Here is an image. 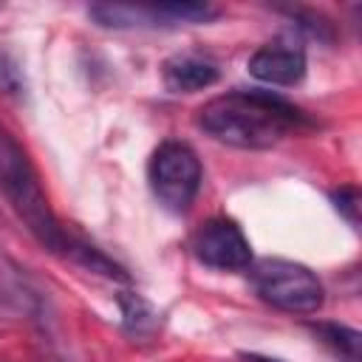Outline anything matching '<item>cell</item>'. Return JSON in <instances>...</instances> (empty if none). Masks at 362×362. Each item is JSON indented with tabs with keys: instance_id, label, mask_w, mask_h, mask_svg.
I'll return each instance as SVG.
<instances>
[{
	"instance_id": "cell-1",
	"label": "cell",
	"mask_w": 362,
	"mask_h": 362,
	"mask_svg": "<svg viewBox=\"0 0 362 362\" xmlns=\"http://www.w3.org/2000/svg\"><path fill=\"white\" fill-rule=\"evenodd\" d=\"M305 124V113L272 90H226L198 110V127L221 144L269 150Z\"/></svg>"
},
{
	"instance_id": "cell-2",
	"label": "cell",
	"mask_w": 362,
	"mask_h": 362,
	"mask_svg": "<svg viewBox=\"0 0 362 362\" xmlns=\"http://www.w3.org/2000/svg\"><path fill=\"white\" fill-rule=\"evenodd\" d=\"M0 192L6 195L17 218L25 223V229L37 238V243H42L54 255L68 257L74 235L54 215L28 153L3 124H0Z\"/></svg>"
},
{
	"instance_id": "cell-3",
	"label": "cell",
	"mask_w": 362,
	"mask_h": 362,
	"mask_svg": "<svg viewBox=\"0 0 362 362\" xmlns=\"http://www.w3.org/2000/svg\"><path fill=\"white\" fill-rule=\"evenodd\" d=\"M255 294L286 314H317L325 303V288L320 277L294 260L263 257L249 269Z\"/></svg>"
},
{
	"instance_id": "cell-4",
	"label": "cell",
	"mask_w": 362,
	"mask_h": 362,
	"mask_svg": "<svg viewBox=\"0 0 362 362\" xmlns=\"http://www.w3.org/2000/svg\"><path fill=\"white\" fill-rule=\"evenodd\" d=\"M147 178H150V189H153L156 201L164 209L181 215L192 206V201L201 189L204 170H201L198 153L189 144L170 139V141L158 144L156 153L150 156Z\"/></svg>"
},
{
	"instance_id": "cell-5",
	"label": "cell",
	"mask_w": 362,
	"mask_h": 362,
	"mask_svg": "<svg viewBox=\"0 0 362 362\" xmlns=\"http://www.w3.org/2000/svg\"><path fill=\"white\" fill-rule=\"evenodd\" d=\"M88 14L105 28H173L189 23H209L221 11L209 3H153V6H124V3H96Z\"/></svg>"
},
{
	"instance_id": "cell-6",
	"label": "cell",
	"mask_w": 362,
	"mask_h": 362,
	"mask_svg": "<svg viewBox=\"0 0 362 362\" xmlns=\"http://www.w3.org/2000/svg\"><path fill=\"white\" fill-rule=\"evenodd\" d=\"M192 255L218 272H240L252 266V246L232 218H209L192 235Z\"/></svg>"
},
{
	"instance_id": "cell-7",
	"label": "cell",
	"mask_w": 362,
	"mask_h": 362,
	"mask_svg": "<svg viewBox=\"0 0 362 362\" xmlns=\"http://www.w3.org/2000/svg\"><path fill=\"white\" fill-rule=\"evenodd\" d=\"M305 48L300 45V40L288 37V34H280L269 42H263L246 62L249 74L257 79V82H266V85H277V88H288V85H297L303 76H305Z\"/></svg>"
},
{
	"instance_id": "cell-8",
	"label": "cell",
	"mask_w": 362,
	"mask_h": 362,
	"mask_svg": "<svg viewBox=\"0 0 362 362\" xmlns=\"http://www.w3.org/2000/svg\"><path fill=\"white\" fill-rule=\"evenodd\" d=\"M164 85L173 93H195L218 82V62L204 54H175L161 68Z\"/></svg>"
},
{
	"instance_id": "cell-9",
	"label": "cell",
	"mask_w": 362,
	"mask_h": 362,
	"mask_svg": "<svg viewBox=\"0 0 362 362\" xmlns=\"http://www.w3.org/2000/svg\"><path fill=\"white\" fill-rule=\"evenodd\" d=\"M311 334L334 354L339 356L342 362H359V342H362V334L351 325H342V322H314L311 325Z\"/></svg>"
},
{
	"instance_id": "cell-10",
	"label": "cell",
	"mask_w": 362,
	"mask_h": 362,
	"mask_svg": "<svg viewBox=\"0 0 362 362\" xmlns=\"http://www.w3.org/2000/svg\"><path fill=\"white\" fill-rule=\"evenodd\" d=\"M116 303H119V308H122L127 334H133V337H150V334L158 331V325H161L158 311H156L141 294H136V291H122V294L116 297Z\"/></svg>"
},
{
	"instance_id": "cell-11",
	"label": "cell",
	"mask_w": 362,
	"mask_h": 362,
	"mask_svg": "<svg viewBox=\"0 0 362 362\" xmlns=\"http://www.w3.org/2000/svg\"><path fill=\"white\" fill-rule=\"evenodd\" d=\"M68 257H71L74 263H79L82 269L96 272V274H102V277H107V280H119V283H127V280H130L127 272H124L119 263H113L102 249H96V246H90V243H85V240H79V238L71 240Z\"/></svg>"
},
{
	"instance_id": "cell-12",
	"label": "cell",
	"mask_w": 362,
	"mask_h": 362,
	"mask_svg": "<svg viewBox=\"0 0 362 362\" xmlns=\"http://www.w3.org/2000/svg\"><path fill=\"white\" fill-rule=\"evenodd\" d=\"M331 201L337 206V212L351 223V226H359V189L354 184H345L339 189L331 192Z\"/></svg>"
},
{
	"instance_id": "cell-13",
	"label": "cell",
	"mask_w": 362,
	"mask_h": 362,
	"mask_svg": "<svg viewBox=\"0 0 362 362\" xmlns=\"http://www.w3.org/2000/svg\"><path fill=\"white\" fill-rule=\"evenodd\" d=\"M240 359H243V362H283V359H272V356H263V354H255V351H249V354L243 351Z\"/></svg>"
},
{
	"instance_id": "cell-14",
	"label": "cell",
	"mask_w": 362,
	"mask_h": 362,
	"mask_svg": "<svg viewBox=\"0 0 362 362\" xmlns=\"http://www.w3.org/2000/svg\"><path fill=\"white\" fill-rule=\"evenodd\" d=\"M0 8H3V6H0Z\"/></svg>"
}]
</instances>
